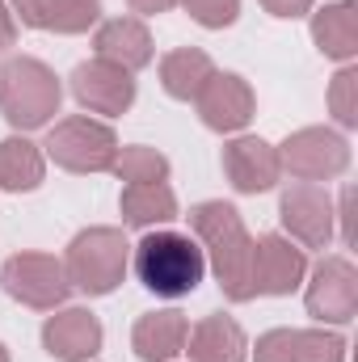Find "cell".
I'll return each mask as SVG.
<instances>
[{
    "mask_svg": "<svg viewBox=\"0 0 358 362\" xmlns=\"http://www.w3.org/2000/svg\"><path fill=\"white\" fill-rule=\"evenodd\" d=\"M114 173L127 185H144V181H169V156H161L156 148L144 144H127L114 156Z\"/></svg>",
    "mask_w": 358,
    "mask_h": 362,
    "instance_id": "cb8c5ba5",
    "label": "cell"
},
{
    "mask_svg": "<svg viewBox=\"0 0 358 362\" xmlns=\"http://www.w3.org/2000/svg\"><path fill=\"white\" fill-rule=\"evenodd\" d=\"M42 177H47V156L38 144H30L21 135L0 139V189L25 194V189H38Z\"/></svg>",
    "mask_w": 358,
    "mask_h": 362,
    "instance_id": "603a6c76",
    "label": "cell"
},
{
    "mask_svg": "<svg viewBox=\"0 0 358 362\" xmlns=\"http://www.w3.org/2000/svg\"><path fill=\"white\" fill-rule=\"evenodd\" d=\"M118 211H122V223H127V228H156V223H173V219H178V194L169 189V181L122 185Z\"/></svg>",
    "mask_w": 358,
    "mask_h": 362,
    "instance_id": "44dd1931",
    "label": "cell"
},
{
    "mask_svg": "<svg viewBox=\"0 0 358 362\" xmlns=\"http://www.w3.org/2000/svg\"><path fill=\"white\" fill-rule=\"evenodd\" d=\"M42 148L68 173H110L114 156H118V135L110 122H101L93 114H72L47 131Z\"/></svg>",
    "mask_w": 358,
    "mask_h": 362,
    "instance_id": "5b68a950",
    "label": "cell"
},
{
    "mask_svg": "<svg viewBox=\"0 0 358 362\" xmlns=\"http://www.w3.org/2000/svg\"><path fill=\"white\" fill-rule=\"evenodd\" d=\"M262 8L270 17H304L312 8V0H262Z\"/></svg>",
    "mask_w": 358,
    "mask_h": 362,
    "instance_id": "4316f807",
    "label": "cell"
},
{
    "mask_svg": "<svg viewBox=\"0 0 358 362\" xmlns=\"http://www.w3.org/2000/svg\"><path fill=\"white\" fill-rule=\"evenodd\" d=\"M278 219H282L287 236H291L299 249H329V245H333L337 211H333V198H329L325 185L295 181L291 189H282V198H278Z\"/></svg>",
    "mask_w": 358,
    "mask_h": 362,
    "instance_id": "ba28073f",
    "label": "cell"
},
{
    "mask_svg": "<svg viewBox=\"0 0 358 362\" xmlns=\"http://www.w3.org/2000/svg\"><path fill=\"white\" fill-rule=\"evenodd\" d=\"M350 198H354V189L346 185V189H342V202L333 206V211H337V219H342V245H346V249L354 245V223H350Z\"/></svg>",
    "mask_w": 358,
    "mask_h": 362,
    "instance_id": "83f0119b",
    "label": "cell"
},
{
    "mask_svg": "<svg viewBox=\"0 0 358 362\" xmlns=\"http://www.w3.org/2000/svg\"><path fill=\"white\" fill-rule=\"evenodd\" d=\"M181 8L207 30H224L241 17V0H181Z\"/></svg>",
    "mask_w": 358,
    "mask_h": 362,
    "instance_id": "484cf974",
    "label": "cell"
},
{
    "mask_svg": "<svg viewBox=\"0 0 358 362\" xmlns=\"http://www.w3.org/2000/svg\"><path fill=\"white\" fill-rule=\"evenodd\" d=\"M8 8L21 17V25L47 34H89L101 21L97 0H8Z\"/></svg>",
    "mask_w": 358,
    "mask_h": 362,
    "instance_id": "e0dca14e",
    "label": "cell"
},
{
    "mask_svg": "<svg viewBox=\"0 0 358 362\" xmlns=\"http://www.w3.org/2000/svg\"><path fill=\"white\" fill-rule=\"evenodd\" d=\"M181 354H190V362H245L249 358V337L232 316L211 312L190 329Z\"/></svg>",
    "mask_w": 358,
    "mask_h": 362,
    "instance_id": "d6986e66",
    "label": "cell"
},
{
    "mask_svg": "<svg viewBox=\"0 0 358 362\" xmlns=\"http://www.w3.org/2000/svg\"><path fill=\"white\" fill-rule=\"evenodd\" d=\"M224 177L232 181L236 194H266L282 177L278 148L262 135H236L232 144H224Z\"/></svg>",
    "mask_w": 358,
    "mask_h": 362,
    "instance_id": "4fadbf2b",
    "label": "cell"
},
{
    "mask_svg": "<svg viewBox=\"0 0 358 362\" xmlns=\"http://www.w3.org/2000/svg\"><path fill=\"white\" fill-rule=\"evenodd\" d=\"M190 337V320L178 308H161V312H144L131 329V350L139 362H173L185 350Z\"/></svg>",
    "mask_w": 358,
    "mask_h": 362,
    "instance_id": "ac0fdd59",
    "label": "cell"
},
{
    "mask_svg": "<svg viewBox=\"0 0 358 362\" xmlns=\"http://www.w3.org/2000/svg\"><path fill=\"white\" fill-rule=\"evenodd\" d=\"M253 362H346V337L329 329H270L253 346Z\"/></svg>",
    "mask_w": 358,
    "mask_h": 362,
    "instance_id": "8fae6325",
    "label": "cell"
},
{
    "mask_svg": "<svg viewBox=\"0 0 358 362\" xmlns=\"http://www.w3.org/2000/svg\"><path fill=\"white\" fill-rule=\"evenodd\" d=\"M194 105H198V118H202L207 131L232 135V131L249 127V118H253V110H258V97H253V89H249L245 76H236V72H215V76L202 85V93L194 97Z\"/></svg>",
    "mask_w": 358,
    "mask_h": 362,
    "instance_id": "30bf717a",
    "label": "cell"
},
{
    "mask_svg": "<svg viewBox=\"0 0 358 362\" xmlns=\"http://www.w3.org/2000/svg\"><path fill=\"white\" fill-rule=\"evenodd\" d=\"M64 85L59 76L34 59V55H13L0 68V114L13 131H38L59 114Z\"/></svg>",
    "mask_w": 358,
    "mask_h": 362,
    "instance_id": "3957f363",
    "label": "cell"
},
{
    "mask_svg": "<svg viewBox=\"0 0 358 362\" xmlns=\"http://www.w3.org/2000/svg\"><path fill=\"white\" fill-rule=\"evenodd\" d=\"M312 42L321 47V55L350 64L358 55V13L354 0H333L325 8L312 13Z\"/></svg>",
    "mask_w": 358,
    "mask_h": 362,
    "instance_id": "ffe728a7",
    "label": "cell"
},
{
    "mask_svg": "<svg viewBox=\"0 0 358 362\" xmlns=\"http://www.w3.org/2000/svg\"><path fill=\"white\" fill-rule=\"evenodd\" d=\"M17 42V17H13V8L0 0V51H8Z\"/></svg>",
    "mask_w": 358,
    "mask_h": 362,
    "instance_id": "f546056e",
    "label": "cell"
},
{
    "mask_svg": "<svg viewBox=\"0 0 358 362\" xmlns=\"http://www.w3.org/2000/svg\"><path fill=\"white\" fill-rule=\"evenodd\" d=\"M0 362H8V350H4V346H0Z\"/></svg>",
    "mask_w": 358,
    "mask_h": 362,
    "instance_id": "4dcf8cb0",
    "label": "cell"
},
{
    "mask_svg": "<svg viewBox=\"0 0 358 362\" xmlns=\"http://www.w3.org/2000/svg\"><path fill=\"white\" fill-rule=\"evenodd\" d=\"M93 51H97V59L118 64V68L131 72V76H135L139 68H148L152 55H156L152 34H148V25H144L139 17H110V21H101L97 34H93Z\"/></svg>",
    "mask_w": 358,
    "mask_h": 362,
    "instance_id": "2e32d148",
    "label": "cell"
},
{
    "mask_svg": "<svg viewBox=\"0 0 358 362\" xmlns=\"http://www.w3.org/2000/svg\"><path fill=\"white\" fill-rule=\"evenodd\" d=\"M329 110H333V118H337L346 131L358 127V68L346 64V68L333 76V85H329Z\"/></svg>",
    "mask_w": 358,
    "mask_h": 362,
    "instance_id": "d4e9b609",
    "label": "cell"
},
{
    "mask_svg": "<svg viewBox=\"0 0 358 362\" xmlns=\"http://www.w3.org/2000/svg\"><path fill=\"white\" fill-rule=\"evenodd\" d=\"M72 97L89 110V114H127L135 101V76L122 72L118 64L89 59L72 72Z\"/></svg>",
    "mask_w": 358,
    "mask_h": 362,
    "instance_id": "7c38bea8",
    "label": "cell"
},
{
    "mask_svg": "<svg viewBox=\"0 0 358 362\" xmlns=\"http://www.w3.org/2000/svg\"><path fill=\"white\" fill-rule=\"evenodd\" d=\"M131 266V245L122 228H85L64 253V274L81 295H110Z\"/></svg>",
    "mask_w": 358,
    "mask_h": 362,
    "instance_id": "277c9868",
    "label": "cell"
},
{
    "mask_svg": "<svg viewBox=\"0 0 358 362\" xmlns=\"http://www.w3.org/2000/svg\"><path fill=\"white\" fill-rule=\"evenodd\" d=\"M131 4V13L144 21V17H156V13H169V8H178L181 0H127Z\"/></svg>",
    "mask_w": 358,
    "mask_h": 362,
    "instance_id": "f1b7e54d",
    "label": "cell"
},
{
    "mask_svg": "<svg viewBox=\"0 0 358 362\" xmlns=\"http://www.w3.org/2000/svg\"><path fill=\"white\" fill-rule=\"evenodd\" d=\"M211 76H215V64L198 47H178L161 59V85L173 101H194Z\"/></svg>",
    "mask_w": 358,
    "mask_h": 362,
    "instance_id": "7402d4cb",
    "label": "cell"
},
{
    "mask_svg": "<svg viewBox=\"0 0 358 362\" xmlns=\"http://www.w3.org/2000/svg\"><path fill=\"white\" fill-rule=\"evenodd\" d=\"M304 303H308V316H316L321 325H350L358 316V270L346 253H333L325 257L312 282L304 291Z\"/></svg>",
    "mask_w": 358,
    "mask_h": 362,
    "instance_id": "9c48e42d",
    "label": "cell"
},
{
    "mask_svg": "<svg viewBox=\"0 0 358 362\" xmlns=\"http://www.w3.org/2000/svg\"><path fill=\"white\" fill-rule=\"evenodd\" d=\"M278 169L291 173L295 181H312V185L337 181L350 169V144L333 127H299L278 148Z\"/></svg>",
    "mask_w": 358,
    "mask_h": 362,
    "instance_id": "8992f818",
    "label": "cell"
},
{
    "mask_svg": "<svg viewBox=\"0 0 358 362\" xmlns=\"http://www.w3.org/2000/svg\"><path fill=\"white\" fill-rule=\"evenodd\" d=\"M0 282L17 303H25L34 312H55L72 295L64 262L51 257V253H17V257H8L0 266Z\"/></svg>",
    "mask_w": 358,
    "mask_h": 362,
    "instance_id": "52a82bcc",
    "label": "cell"
},
{
    "mask_svg": "<svg viewBox=\"0 0 358 362\" xmlns=\"http://www.w3.org/2000/svg\"><path fill=\"white\" fill-rule=\"evenodd\" d=\"M308 274V253L291 240L270 232L253 240V286L258 295H291Z\"/></svg>",
    "mask_w": 358,
    "mask_h": 362,
    "instance_id": "5bb4252c",
    "label": "cell"
},
{
    "mask_svg": "<svg viewBox=\"0 0 358 362\" xmlns=\"http://www.w3.org/2000/svg\"><path fill=\"white\" fill-rule=\"evenodd\" d=\"M131 270L144 291H152L161 299H181V295L198 291V282L207 274V257L194 236L161 228V232H148L131 249Z\"/></svg>",
    "mask_w": 358,
    "mask_h": 362,
    "instance_id": "7a4b0ae2",
    "label": "cell"
},
{
    "mask_svg": "<svg viewBox=\"0 0 358 362\" xmlns=\"http://www.w3.org/2000/svg\"><path fill=\"white\" fill-rule=\"evenodd\" d=\"M101 341H105L101 320L89 308H59L42 325V346H47L51 358L59 362H89L101 350Z\"/></svg>",
    "mask_w": 358,
    "mask_h": 362,
    "instance_id": "9a60e30c",
    "label": "cell"
},
{
    "mask_svg": "<svg viewBox=\"0 0 358 362\" xmlns=\"http://www.w3.org/2000/svg\"><path fill=\"white\" fill-rule=\"evenodd\" d=\"M190 236L198 240L207 266L219 278V291L232 303H249L258 295L253 286V236L241 219V211L224 198L198 202L190 211Z\"/></svg>",
    "mask_w": 358,
    "mask_h": 362,
    "instance_id": "6da1fadb",
    "label": "cell"
}]
</instances>
